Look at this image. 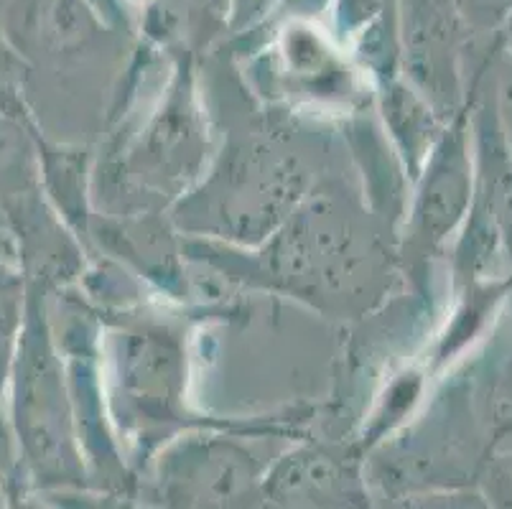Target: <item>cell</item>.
I'll use <instances>...</instances> for the list:
<instances>
[{
  "mask_svg": "<svg viewBox=\"0 0 512 509\" xmlns=\"http://www.w3.org/2000/svg\"><path fill=\"white\" fill-rule=\"evenodd\" d=\"M273 0H237V16H255L260 13L263 8L271 6Z\"/></svg>",
  "mask_w": 512,
  "mask_h": 509,
  "instance_id": "obj_1",
  "label": "cell"
},
{
  "mask_svg": "<svg viewBox=\"0 0 512 509\" xmlns=\"http://www.w3.org/2000/svg\"><path fill=\"white\" fill-rule=\"evenodd\" d=\"M95 3H97V6H100V8H102V6L107 8V6H110V3H113V0H95Z\"/></svg>",
  "mask_w": 512,
  "mask_h": 509,
  "instance_id": "obj_2",
  "label": "cell"
}]
</instances>
